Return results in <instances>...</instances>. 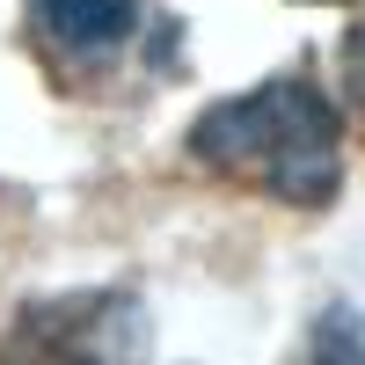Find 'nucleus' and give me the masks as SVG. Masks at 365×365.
Masks as SVG:
<instances>
[{
	"mask_svg": "<svg viewBox=\"0 0 365 365\" xmlns=\"http://www.w3.org/2000/svg\"><path fill=\"white\" fill-rule=\"evenodd\" d=\"M190 154L285 205H329L344 182V117L307 73H278L212 103L190 125Z\"/></svg>",
	"mask_w": 365,
	"mask_h": 365,
	"instance_id": "f257e3e1",
	"label": "nucleus"
},
{
	"mask_svg": "<svg viewBox=\"0 0 365 365\" xmlns=\"http://www.w3.org/2000/svg\"><path fill=\"white\" fill-rule=\"evenodd\" d=\"M146 15H154V0H29L44 51L73 73H103L117 58H132L146 37Z\"/></svg>",
	"mask_w": 365,
	"mask_h": 365,
	"instance_id": "f03ea898",
	"label": "nucleus"
},
{
	"mask_svg": "<svg viewBox=\"0 0 365 365\" xmlns=\"http://www.w3.org/2000/svg\"><path fill=\"white\" fill-rule=\"evenodd\" d=\"M44 322H66V336H44L37 351H58V358H132L146 344V322L125 292H66V299H44V307H29Z\"/></svg>",
	"mask_w": 365,
	"mask_h": 365,
	"instance_id": "7ed1b4c3",
	"label": "nucleus"
},
{
	"mask_svg": "<svg viewBox=\"0 0 365 365\" xmlns=\"http://www.w3.org/2000/svg\"><path fill=\"white\" fill-rule=\"evenodd\" d=\"M344 96L365 110V22H358L351 37H344Z\"/></svg>",
	"mask_w": 365,
	"mask_h": 365,
	"instance_id": "20e7f679",
	"label": "nucleus"
}]
</instances>
